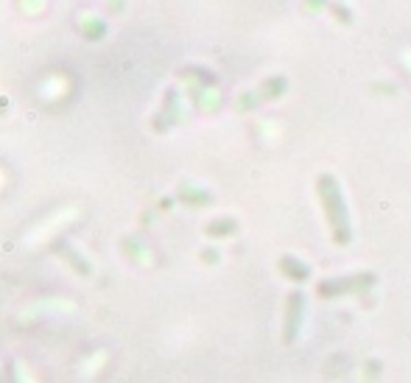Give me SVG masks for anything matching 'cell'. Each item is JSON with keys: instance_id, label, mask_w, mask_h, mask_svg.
<instances>
[{"instance_id": "1", "label": "cell", "mask_w": 411, "mask_h": 383, "mask_svg": "<svg viewBox=\"0 0 411 383\" xmlns=\"http://www.w3.org/2000/svg\"><path fill=\"white\" fill-rule=\"evenodd\" d=\"M319 199L325 202V210H328L330 216V224H333V230H336V241H347L350 238V227H347V210H344V199H341V190H338V185H336V179L333 176H319Z\"/></svg>"}]
</instances>
